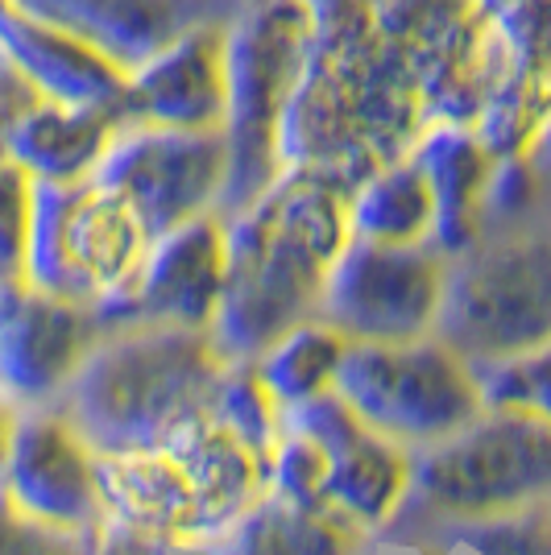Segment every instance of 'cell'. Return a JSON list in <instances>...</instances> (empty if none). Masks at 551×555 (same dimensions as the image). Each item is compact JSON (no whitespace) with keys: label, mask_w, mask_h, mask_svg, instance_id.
Masks as SVG:
<instances>
[{"label":"cell","mask_w":551,"mask_h":555,"mask_svg":"<svg viewBox=\"0 0 551 555\" xmlns=\"http://www.w3.org/2000/svg\"><path fill=\"white\" fill-rule=\"evenodd\" d=\"M229 236L225 216H195L150 241L138 274L108 302L92 307L100 332L125 327H187L207 332L225 295Z\"/></svg>","instance_id":"cell-13"},{"label":"cell","mask_w":551,"mask_h":555,"mask_svg":"<svg viewBox=\"0 0 551 555\" xmlns=\"http://www.w3.org/2000/svg\"><path fill=\"white\" fill-rule=\"evenodd\" d=\"M485 411L523 415L551 431V340L498 361H469Z\"/></svg>","instance_id":"cell-25"},{"label":"cell","mask_w":551,"mask_h":555,"mask_svg":"<svg viewBox=\"0 0 551 555\" xmlns=\"http://www.w3.org/2000/svg\"><path fill=\"white\" fill-rule=\"evenodd\" d=\"M229 113V13L204 17L125 70L120 120L220 133Z\"/></svg>","instance_id":"cell-15"},{"label":"cell","mask_w":551,"mask_h":555,"mask_svg":"<svg viewBox=\"0 0 551 555\" xmlns=\"http://www.w3.org/2000/svg\"><path fill=\"white\" fill-rule=\"evenodd\" d=\"M0 502L59 534H84L100 518L95 452L54 406L17 415Z\"/></svg>","instance_id":"cell-17"},{"label":"cell","mask_w":551,"mask_h":555,"mask_svg":"<svg viewBox=\"0 0 551 555\" xmlns=\"http://www.w3.org/2000/svg\"><path fill=\"white\" fill-rule=\"evenodd\" d=\"M229 150L220 133H187L154 125H120L95 183L120 195L150 236L220 211Z\"/></svg>","instance_id":"cell-12"},{"label":"cell","mask_w":551,"mask_h":555,"mask_svg":"<svg viewBox=\"0 0 551 555\" xmlns=\"http://www.w3.org/2000/svg\"><path fill=\"white\" fill-rule=\"evenodd\" d=\"M0 59L42 100L108 108L120 116L125 67H116L88 38L29 13L13 0L0 4Z\"/></svg>","instance_id":"cell-18"},{"label":"cell","mask_w":551,"mask_h":555,"mask_svg":"<svg viewBox=\"0 0 551 555\" xmlns=\"http://www.w3.org/2000/svg\"><path fill=\"white\" fill-rule=\"evenodd\" d=\"M332 390L369 431L411 452L457 436L485 411L473 365L436 336L407 345L348 340Z\"/></svg>","instance_id":"cell-7"},{"label":"cell","mask_w":551,"mask_h":555,"mask_svg":"<svg viewBox=\"0 0 551 555\" xmlns=\"http://www.w3.org/2000/svg\"><path fill=\"white\" fill-rule=\"evenodd\" d=\"M0 555H79V534L47 531L0 502Z\"/></svg>","instance_id":"cell-29"},{"label":"cell","mask_w":551,"mask_h":555,"mask_svg":"<svg viewBox=\"0 0 551 555\" xmlns=\"http://www.w3.org/2000/svg\"><path fill=\"white\" fill-rule=\"evenodd\" d=\"M282 427L316 440L328 456V509L373 531L398 518L411 498V448L369 431L336 390L282 406Z\"/></svg>","instance_id":"cell-14"},{"label":"cell","mask_w":551,"mask_h":555,"mask_svg":"<svg viewBox=\"0 0 551 555\" xmlns=\"http://www.w3.org/2000/svg\"><path fill=\"white\" fill-rule=\"evenodd\" d=\"M29 13L63 25L100 47L116 67H138L170 38H179L204 17H225L216 0H13Z\"/></svg>","instance_id":"cell-19"},{"label":"cell","mask_w":551,"mask_h":555,"mask_svg":"<svg viewBox=\"0 0 551 555\" xmlns=\"http://www.w3.org/2000/svg\"><path fill=\"white\" fill-rule=\"evenodd\" d=\"M0 4H4V0H0Z\"/></svg>","instance_id":"cell-33"},{"label":"cell","mask_w":551,"mask_h":555,"mask_svg":"<svg viewBox=\"0 0 551 555\" xmlns=\"http://www.w3.org/2000/svg\"><path fill=\"white\" fill-rule=\"evenodd\" d=\"M17 415L4 398H0V477H4V461H9V443H13V427H17Z\"/></svg>","instance_id":"cell-32"},{"label":"cell","mask_w":551,"mask_h":555,"mask_svg":"<svg viewBox=\"0 0 551 555\" xmlns=\"http://www.w3.org/2000/svg\"><path fill=\"white\" fill-rule=\"evenodd\" d=\"M100 336L92 307L0 286V398L13 411L54 406Z\"/></svg>","instance_id":"cell-16"},{"label":"cell","mask_w":551,"mask_h":555,"mask_svg":"<svg viewBox=\"0 0 551 555\" xmlns=\"http://www.w3.org/2000/svg\"><path fill=\"white\" fill-rule=\"evenodd\" d=\"M207 415L245 448H253L257 456H270L282 436V406L274 402V393L261 386L249 361H232L220 370L212 398H207Z\"/></svg>","instance_id":"cell-26"},{"label":"cell","mask_w":551,"mask_h":555,"mask_svg":"<svg viewBox=\"0 0 551 555\" xmlns=\"http://www.w3.org/2000/svg\"><path fill=\"white\" fill-rule=\"evenodd\" d=\"M448 257L436 245H373L348 236L320 295V320L353 345H407L436 336Z\"/></svg>","instance_id":"cell-11"},{"label":"cell","mask_w":551,"mask_h":555,"mask_svg":"<svg viewBox=\"0 0 551 555\" xmlns=\"http://www.w3.org/2000/svg\"><path fill=\"white\" fill-rule=\"evenodd\" d=\"M229 266L207 340L225 361H253L286 327L320 311L332 261L348 245V191L282 170L249 208L225 216Z\"/></svg>","instance_id":"cell-1"},{"label":"cell","mask_w":551,"mask_h":555,"mask_svg":"<svg viewBox=\"0 0 551 555\" xmlns=\"http://www.w3.org/2000/svg\"><path fill=\"white\" fill-rule=\"evenodd\" d=\"M34 100H42V95L34 92L22 75L0 59V158H4V150H9V138H13L17 120L29 113V104H34Z\"/></svg>","instance_id":"cell-30"},{"label":"cell","mask_w":551,"mask_h":555,"mask_svg":"<svg viewBox=\"0 0 551 555\" xmlns=\"http://www.w3.org/2000/svg\"><path fill=\"white\" fill-rule=\"evenodd\" d=\"M505 63L523 79L551 83V0H485Z\"/></svg>","instance_id":"cell-27"},{"label":"cell","mask_w":551,"mask_h":555,"mask_svg":"<svg viewBox=\"0 0 551 555\" xmlns=\"http://www.w3.org/2000/svg\"><path fill=\"white\" fill-rule=\"evenodd\" d=\"M361 531L332 509H299L261 493L212 555H357Z\"/></svg>","instance_id":"cell-23"},{"label":"cell","mask_w":551,"mask_h":555,"mask_svg":"<svg viewBox=\"0 0 551 555\" xmlns=\"http://www.w3.org/2000/svg\"><path fill=\"white\" fill-rule=\"evenodd\" d=\"M120 116L108 108H84V104H59V100H34L29 113L17 120L4 158L22 166L34 183L71 186L95 179L108 145L120 133Z\"/></svg>","instance_id":"cell-21"},{"label":"cell","mask_w":551,"mask_h":555,"mask_svg":"<svg viewBox=\"0 0 551 555\" xmlns=\"http://www.w3.org/2000/svg\"><path fill=\"white\" fill-rule=\"evenodd\" d=\"M348 232L373 245H436V195L414 154L377 166L348 191Z\"/></svg>","instance_id":"cell-22"},{"label":"cell","mask_w":551,"mask_h":555,"mask_svg":"<svg viewBox=\"0 0 551 555\" xmlns=\"http://www.w3.org/2000/svg\"><path fill=\"white\" fill-rule=\"evenodd\" d=\"M373 29L411 67L432 125H473L505 79L485 0H369Z\"/></svg>","instance_id":"cell-10"},{"label":"cell","mask_w":551,"mask_h":555,"mask_svg":"<svg viewBox=\"0 0 551 555\" xmlns=\"http://www.w3.org/2000/svg\"><path fill=\"white\" fill-rule=\"evenodd\" d=\"M150 232L133 208L95 179L71 186L34 183V220L22 282L54 299L100 307L129 286Z\"/></svg>","instance_id":"cell-8"},{"label":"cell","mask_w":551,"mask_h":555,"mask_svg":"<svg viewBox=\"0 0 551 555\" xmlns=\"http://www.w3.org/2000/svg\"><path fill=\"white\" fill-rule=\"evenodd\" d=\"M303 9L316 25V34H341V29L373 22L369 0H303Z\"/></svg>","instance_id":"cell-31"},{"label":"cell","mask_w":551,"mask_h":555,"mask_svg":"<svg viewBox=\"0 0 551 555\" xmlns=\"http://www.w3.org/2000/svg\"><path fill=\"white\" fill-rule=\"evenodd\" d=\"M34 220V179L0 158V286H17L25 274V245Z\"/></svg>","instance_id":"cell-28"},{"label":"cell","mask_w":551,"mask_h":555,"mask_svg":"<svg viewBox=\"0 0 551 555\" xmlns=\"http://www.w3.org/2000/svg\"><path fill=\"white\" fill-rule=\"evenodd\" d=\"M261 493L266 456L229 436L207 411L154 448L95 456L100 518L162 547H216Z\"/></svg>","instance_id":"cell-3"},{"label":"cell","mask_w":551,"mask_h":555,"mask_svg":"<svg viewBox=\"0 0 551 555\" xmlns=\"http://www.w3.org/2000/svg\"><path fill=\"white\" fill-rule=\"evenodd\" d=\"M551 502V431L523 415L482 411L457 436L411 452V498L398 514L489 522Z\"/></svg>","instance_id":"cell-6"},{"label":"cell","mask_w":551,"mask_h":555,"mask_svg":"<svg viewBox=\"0 0 551 555\" xmlns=\"http://www.w3.org/2000/svg\"><path fill=\"white\" fill-rule=\"evenodd\" d=\"M436 340L464 361H498L551 340V236L477 241L448 257Z\"/></svg>","instance_id":"cell-9"},{"label":"cell","mask_w":551,"mask_h":555,"mask_svg":"<svg viewBox=\"0 0 551 555\" xmlns=\"http://www.w3.org/2000/svg\"><path fill=\"white\" fill-rule=\"evenodd\" d=\"M411 154L436 195V249L444 257L473 249L485 236L498 158L469 125H427Z\"/></svg>","instance_id":"cell-20"},{"label":"cell","mask_w":551,"mask_h":555,"mask_svg":"<svg viewBox=\"0 0 551 555\" xmlns=\"http://www.w3.org/2000/svg\"><path fill=\"white\" fill-rule=\"evenodd\" d=\"M229 361L207 332L125 327L104 332L75 370L54 411L84 436L95 456L138 452L204 415L212 386Z\"/></svg>","instance_id":"cell-4"},{"label":"cell","mask_w":551,"mask_h":555,"mask_svg":"<svg viewBox=\"0 0 551 555\" xmlns=\"http://www.w3.org/2000/svg\"><path fill=\"white\" fill-rule=\"evenodd\" d=\"M348 336L311 315L303 324L286 327L270 348H261L249 365L261 377V386L274 393L278 406H295L316 393H328L336 386V370L345 361Z\"/></svg>","instance_id":"cell-24"},{"label":"cell","mask_w":551,"mask_h":555,"mask_svg":"<svg viewBox=\"0 0 551 555\" xmlns=\"http://www.w3.org/2000/svg\"><path fill=\"white\" fill-rule=\"evenodd\" d=\"M311 47L316 25L303 0H236L229 13V113L220 129L229 150V179L220 216L249 208L282 175L278 133Z\"/></svg>","instance_id":"cell-5"},{"label":"cell","mask_w":551,"mask_h":555,"mask_svg":"<svg viewBox=\"0 0 551 555\" xmlns=\"http://www.w3.org/2000/svg\"><path fill=\"white\" fill-rule=\"evenodd\" d=\"M427 125L411 67L373 22L316 34L278 133V163L353 191L377 166L411 154Z\"/></svg>","instance_id":"cell-2"}]
</instances>
